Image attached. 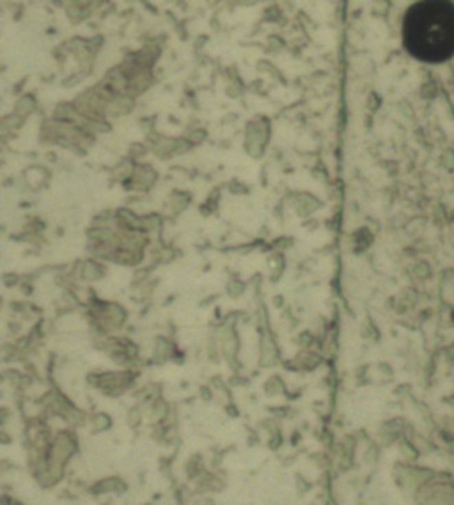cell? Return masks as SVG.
Segmentation results:
<instances>
[{
	"label": "cell",
	"mask_w": 454,
	"mask_h": 505,
	"mask_svg": "<svg viewBox=\"0 0 454 505\" xmlns=\"http://www.w3.org/2000/svg\"><path fill=\"white\" fill-rule=\"evenodd\" d=\"M224 486H226V482H224L222 479H219V477L215 476V473H204V476L198 480L199 491L217 493V491H222Z\"/></svg>",
	"instance_id": "277c9868"
},
{
	"label": "cell",
	"mask_w": 454,
	"mask_h": 505,
	"mask_svg": "<svg viewBox=\"0 0 454 505\" xmlns=\"http://www.w3.org/2000/svg\"><path fill=\"white\" fill-rule=\"evenodd\" d=\"M184 473L189 479H201L204 476V463H202L201 456L195 454L189 459L187 467H184Z\"/></svg>",
	"instance_id": "5b68a950"
},
{
	"label": "cell",
	"mask_w": 454,
	"mask_h": 505,
	"mask_svg": "<svg viewBox=\"0 0 454 505\" xmlns=\"http://www.w3.org/2000/svg\"><path fill=\"white\" fill-rule=\"evenodd\" d=\"M77 436L73 432L69 431H59L51 440L50 452H48V459L57 465H62L64 467L69 459L73 458V454L77 452Z\"/></svg>",
	"instance_id": "7a4b0ae2"
},
{
	"label": "cell",
	"mask_w": 454,
	"mask_h": 505,
	"mask_svg": "<svg viewBox=\"0 0 454 505\" xmlns=\"http://www.w3.org/2000/svg\"><path fill=\"white\" fill-rule=\"evenodd\" d=\"M407 50L425 62H442L454 53V5L422 2L408 9L403 22Z\"/></svg>",
	"instance_id": "6da1fadb"
},
{
	"label": "cell",
	"mask_w": 454,
	"mask_h": 505,
	"mask_svg": "<svg viewBox=\"0 0 454 505\" xmlns=\"http://www.w3.org/2000/svg\"><path fill=\"white\" fill-rule=\"evenodd\" d=\"M126 489V482L119 477H107V479L98 480V482L91 488V491L96 495H103V493H123Z\"/></svg>",
	"instance_id": "3957f363"
},
{
	"label": "cell",
	"mask_w": 454,
	"mask_h": 505,
	"mask_svg": "<svg viewBox=\"0 0 454 505\" xmlns=\"http://www.w3.org/2000/svg\"><path fill=\"white\" fill-rule=\"evenodd\" d=\"M110 419L107 415H98L95 419V426H96V431H105V429L110 428Z\"/></svg>",
	"instance_id": "8992f818"
}]
</instances>
